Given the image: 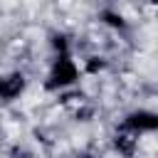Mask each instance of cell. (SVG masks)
Instances as JSON below:
<instances>
[{
  "instance_id": "1",
  "label": "cell",
  "mask_w": 158,
  "mask_h": 158,
  "mask_svg": "<svg viewBox=\"0 0 158 158\" xmlns=\"http://www.w3.org/2000/svg\"><path fill=\"white\" fill-rule=\"evenodd\" d=\"M79 81H81V69H79V62L74 59V54H57L49 59V67L44 74L47 91L64 94V91L74 89Z\"/></svg>"
},
{
  "instance_id": "2",
  "label": "cell",
  "mask_w": 158,
  "mask_h": 158,
  "mask_svg": "<svg viewBox=\"0 0 158 158\" xmlns=\"http://www.w3.org/2000/svg\"><path fill=\"white\" fill-rule=\"evenodd\" d=\"M118 131H126L136 138H143V136H153L158 131V114L153 109H146V106H136L131 111L123 114L121 123H118Z\"/></svg>"
},
{
  "instance_id": "3",
  "label": "cell",
  "mask_w": 158,
  "mask_h": 158,
  "mask_svg": "<svg viewBox=\"0 0 158 158\" xmlns=\"http://www.w3.org/2000/svg\"><path fill=\"white\" fill-rule=\"evenodd\" d=\"M30 86V79L25 72L20 69H10V72H2L0 74V104L2 106H10L15 101H20L25 96Z\"/></svg>"
},
{
  "instance_id": "4",
  "label": "cell",
  "mask_w": 158,
  "mask_h": 158,
  "mask_svg": "<svg viewBox=\"0 0 158 158\" xmlns=\"http://www.w3.org/2000/svg\"><path fill=\"white\" fill-rule=\"evenodd\" d=\"M138 146H141V138L126 133V131H116L111 136V148L118 158H136L138 156Z\"/></svg>"
},
{
  "instance_id": "5",
  "label": "cell",
  "mask_w": 158,
  "mask_h": 158,
  "mask_svg": "<svg viewBox=\"0 0 158 158\" xmlns=\"http://www.w3.org/2000/svg\"><path fill=\"white\" fill-rule=\"evenodd\" d=\"M79 69H81V77H101L109 69V59L104 54H86L79 62Z\"/></svg>"
},
{
  "instance_id": "6",
  "label": "cell",
  "mask_w": 158,
  "mask_h": 158,
  "mask_svg": "<svg viewBox=\"0 0 158 158\" xmlns=\"http://www.w3.org/2000/svg\"><path fill=\"white\" fill-rule=\"evenodd\" d=\"M99 22H101L104 27L114 30V32H123V30H128V20H126V15L118 12L116 7H104V10L99 12Z\"/></svg>"
},
{
  "instance_id": "7",
  "label": "cell",
  "mask_w": 158,
  "mask_h": 158,
  "mask_svg": "<svg viewBox=\"0 0 158 158\" xmlns=\"http://www.w3.org/2000/svg\"><path fill=\"white\" fill-rule=\"evenodd\" d=\"M49 49H52V57H57V54H74L67 32H54L49 37Z\"/></svg>"
}]
</instances>
